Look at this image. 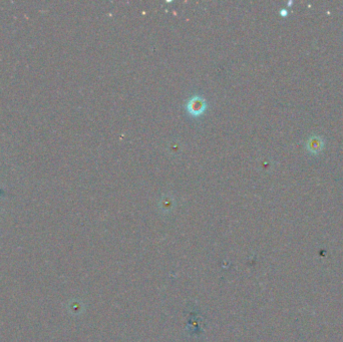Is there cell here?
<instances>
[{
    "label": "cell",
    "mask_w": 343,
    "mask_h": 342,
    "mask_svg": "<svg viewBox=\"0 0 343 342\" xmlns=\"http://www.w3.org/2000/svg\"><path fill=\"white\" fill-rule=\"evenodd\" d=\"M324 145H325V142L323 138L318 135L310 136L305 142L306 150L313 155H317L320 152H322Z\"/></svg>",
    "instance_id": "1"
},
{
    "label": "cell",
    "mask_w": 343,
    "mask_h": 342,
    "mask_svg": "<svg viewBox=\"0 0 343 342\" xmlns=\"http://www.w3.org/2000/svg\"><path fill=\"white\" fill-rule=\"evenodd\" d=\"M207 108L206 102L204 99H201L199 96H194L189 101L187 105V110L190 114L194 116L201 115Z\"/></svg>",
    "instance_id": "2"
},
{
    "label": "cell",
    "mask_w": 343,
    "mask_h": 342,
    "mask_svg": "<svg viewBox=\"0 0 343 342\" xmlns=\"http://www.w3.org/2000/svg\"><path fill=\"white\" fill-rule=\"evenodd\" d=\"M0 193H1V191H0Z\"/></svg>",
    "instance_id": "3"
}]
</instances>
